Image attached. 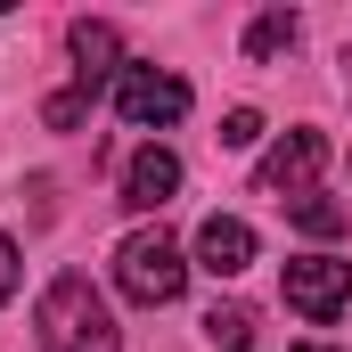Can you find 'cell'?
<instances>
[{"label": "cell", "mask_w": 352, "mask_h": 352, "mask_svg": "<svg viewBox=\"0 0 352 352\" xmlns=\"http://www.w3.org/2000/svg\"><path fill=\"white\" fill-rule=\"evenodd\" d=\"M33 328H41V352H123V336H115V311H107V295L90 287L82 270H58V278L41 287Z\"/></svg>", "instance_id": "1"}, {"label": "cell", "mask_w": 352, "mask_h": 352, "mask_svg": "<svg viewBox=\"0 0 352 352\" xmlns=\"http://www.w3.org/2000/svg\"><path fill=\"white\" fill-rule=\"evenodd\" d=\"M115 287H123L131 303H180L188 263H180V246L164 230H131V238L115 246Z\"/></svg>", "instance_id": "2"}, {"label": "cell", "mask_w": 352, "mask_h": 352, "mask_svg": "<svg viewBox=\"0 0 352 352\" xmlns=\"http://www.w3.org/2000/svg\"><path fill=\"white\" fill-rule=\"evenodd\" d=\"M278 295H287V311H303V320L320 328V320H336L352 303V263L344 254H295L287 278H278Z\"/></svg>", "instance_id": "3"}, {"label": "cell", "mask_w": 352, "mask_h": 352, "mask_svg": "<svg viewBox=\"0 0 352 352\" xmlns=\"http://www.w3.org/2000/svg\"><path fill=\"white\" fill-rule=\"evenodd\" d=\"M115 115L131 123V131H164L188 115V82L164 74V66H123L115 74Z\"/></svg>", "instance_id": "4"}, {"label": "cell", "mask_w": 352, "mask_h": 352, "mask_svg": "<svg viewBox=\"0 0 352 352\" xmlns=\"http://www.w3.org/2000/svg\"><path fill=\"white\" fill-rule=\"evenodd\" d=\"M320 164H328V131H287L278 148H263V164H254V188L263 197H278V205H295V197H311V180H320Z\"/></svg>", "instance_id": "5"}, {"label": "cell", "mask_w": 352, "mask_h": 352, "mask_svg": "<svg viewBox=\"0 0 352 352\" xmlns=\"http://www.w3.org/2000/svg\"><path fill=\"white\" fill-rule=\"evenodd\" d=\"M66 50H74V90H90V98H98V82L123 74V33L107 16H74L66 25Z\"/></svg>", "instance_id": "6"}, {"label": "cell", "mask_w": 352, "mask_h": 352, "mask_svg": "<svg viewBox=\"0 0 352 352\" xmlns=\"http://www.w3.org/2000/svg\"><path fill=\"white\" fill-rule=\"evenodd\" d=\"M173 188H180V156L164 148V140H148V148L123 164V205H131V213H164Z\"/></svg>", "instance_id": "7"}, {"label": "cell", "mask_w": 352, "mask_h": 352, "mask_svg": "<svg viewBox=\"0 0 352 352\" xmlns=\"http://www.w3.org/2000/svg\"><path fill=\"white\" fill-rule=\"evenodd\" d=\"M197 270H213V278L254 270V230H246L238 213H213V221L197 230Z\"/></svg>", "instance_id": "8"}, {"label": "cell", "mask_w": 352, "mask_h": 352, "mask_svg": "<svg viewBox=\"0 0 352 352\" xmlns=\"http://www.w3.org/2000/svg\"><path fill=\"white\" fill-rule=\"evenodd\" d=\"M295 33H303V16H295V8H263V16L246 25V58H254V66H270L278 50H295Z\"/></svg>", "instance_id": "9"}, {"label": "cell", "mask_w": 352, "mask_h": 352, "mask_svg": "<svg viewBox=\"0 0 352 352\" xmlns=\"http://www.w3.org/2000/svg\"><path fill=\"white\" fill-rule=\"evenodd\" d=\"M287 221H295L303 238H344V230H352V213L336 205V197H320V188H311V197H295V205H287Z\"/></svg>", "instance_id": "10"}, {"label": "cell", "mask_w": 352, "mask_h": 352, "mask_svg": "<svg viewBox=\"0 0 352 352\" xmlns=\"http://www.w3.org/2000/svg\"><path fill=\"white\" fill-rule=\"evenodd\" d=\"M205 344L246 352V344H254V311H246V303H213V311H205Z\"/></svg>", "instance_id": "11"}, {"label": "cell", "mask_w": 352, "mask_h": 352, "mask_svg": "<svg viewBox=\"0 0 352 352\" xmlns=\"http://www.w3.org/2000/svg\"><path fill=\"white\" fill-rule=\"evenodd\" d=\"M82 115H90V90H58V98L41 107V123H50V131H82Z\"/></svg>", "instance_id": "12"}, {"label": "cell", "mask_w": 352, "mask_h": 352, "mask_svg": "<svg viewBox=\"0 0 352 352\" xmlns=\"http://www.w3.org/2000/svg\"><path fill=\"white\" fill-rule=\"evenodd\" d=\"M213 140H221V148H254V140H263V115H254V107H230Z\"/></svg>", "instance_id": "13"}, {"label": "cell", "mask_w": 352, "mask_h": 352, "mask_svg": "<svg viewBox=\"0 0 352 352\" xmlns=\"http://www.w3.org/2000/svg\"><path fill=\"white\" fill-rule=\"evenodd\" d=\"M16 278H25V263H16V238H0V303L16 295Z\"/></svg>", "instance_id": "14"}, {"label": "cell", "mask_w": 352, "mask_h": 352, "mask_svg": "<svg viewBox=\"0 0 352 352\" xmlns=\"http://www.w3.org/2000/svg\"><path fill=\"white\" fill-rule=\"evenodd\" d=\"M344 82H352V50H344Z\"/></svg>", "instance_id": "15"}, {"label": "cell", "mask_w": 352, "mask_h": 352, "mask_svg": "<svg viewBox=\"0 0 352 352\" xmlns=\"http://www.w3.org/2000/svg\"><path fill=\"white\" fill-rule=\"evenodd\" d=\"M303 352H328V344H303Z\"/></svg>", "instance_id": "16"}]
</instances>
